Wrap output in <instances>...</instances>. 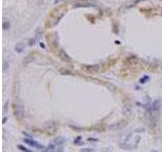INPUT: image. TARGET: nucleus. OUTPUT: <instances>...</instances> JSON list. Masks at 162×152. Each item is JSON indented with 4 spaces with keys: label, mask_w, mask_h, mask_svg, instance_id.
<instances>
[{
    "label": "nucleus",
    "mask_w": 162,
    "mask_h": 152,
    "mask_svg": "<svg viewBox=\"0 0 162 152\" xmlns=\"http://www.w3.org/2000/svg\"><path fill=\"white\" fill-rule=\"evenodd\" d=\"M61 1H63V0H55V3H59V2H61Z\"/></svg>",
    "instance_id": "22"
},
{
    "label": "nucleus",
    "mask_w": 162,
    "mask_h": 152,
    "mask_svg": "<svg viewBox=\"0 0 162 152\" xmlns=\"http://www.w3.org/2000/svg\"><path fill=\"white\" fill-rule=\"evenodd\" d=\"M74 144L76 145H83V142H82V137H77L75 140H74Z\"/></svg>",
    "instance_id": "13"
},
{
    "label": "nucleus",
    "mask_w": 162,
    "mask_h": 152,
    "mask_svg": "<svg viewBox=\"0 0 162 152\" xmlns=\"http://www.w3.org/2000/svg\"><path fill=\"white\" fill-rule=\"evenodd\" d=\"M24 48H25V45H24V43L20 42V43H17V44L15 45V47H14V50H15V52H17V53H21V52L24 50Z\"/></svg>",
    "instance_id": "8"
},
{
    "label": "nucleus",
    "mask_w": 162,
    "mask_h": 152,
    "mask_svg": "<svg viewBox=\"0 0 162 152\" xmlns=\"http://www.w3.org/2000/svg\"><path fill=\"white\" fill-rule=\"evenodd\" d=\"M135 132H138V130H136ZM139 132H144V129H139Z\"/></svg>",
    "instance_id": "21"
},
{
    "label": "nucleus",
    "mask_w": 162,
    "mask_h": 152,
    "mask_svg": "<svg viewBox=\"0 0 162 152\" xmlns=\"http://www.w3.org/2000/svg\"><path fill=\"white\" fill-rule=\"evenodd\" d=\"M150 152H158V150H151Z\"/></svg>",
    "instance_id": "24"
},
{
    "label": "nucleus",
    "mask_w": 162,
    "mask_h": 152,
    "mask_svg": "<svg viewBox=\"0 0 162 152\" xmlns=\"http://www.w3.org/2000/svg\"><path fill=\"white\" fill-rule=\"evenodd\" d=\"M123 112H124L126 116H130V115L132 113V109H131V107H130L129 105H125V106L123 107Z\"/></svg>",
    "instance_id": "11"
},
{
    "label": "nucleus",
    "mask_w": 162,
    "mask_h": 152,
    "mask_svg": "<svg viewBox=\"0 0 162 152\" xmlns=\"http://www.w3.org/2000/svg\"><path fill=\"white\" fill-rule=\"evenodd\" d=\"M92 6H94V4L90 3V2H88L86 0H83V1H80V2H76V3L73 4V7H75V8H79V7H92Z\"/></svg>",
    "instance_id": "5"
},
{
    "label": "nucleus",
    "mask_w": 162,
    "mask_h": 152,
    "mask_svg": "<svg viewBox=\"0 0 162 152\" xmlns=\"http://www.w3.org/2000/svg\"><path fill=\"white\" fill-rule=\"evenodd\" d=\"M81 152H94V150L92 148H82Z\"/></svg>",
    "instance_id": "17"
},
{
    "label": "nucleus",
    "mask_w": 162,
    "mask_h": 152,
    "mask_svg": "<svg viewBox=\"0 0 162 152\" xmlns=\"http://www.w3.org/2000/svg\"><path fill=\"white\" fill-rule=\"evenodd\" d=\"M13 109H14V116L18 119H20L22 116H23V112H24V109H23V106L20 104V103H14V106H13Z\"/></svg>",
    "instance_id": "3"
},
{
    "label": "nucleus",
    "mask_w": 162,
    "mask_h": 152,
    "mask_svg": "<svg viewBox=\"0 0 162 152\" xmlns=\"http://www.w3.org/2000/svg\"><path fill=\"white\" fill-rule=\"evenodd\" d=\"M63 151V148L61 145H56L55 143L54 144H50L46 147V150L44 152H62Z\"/></svg>",
    "instance_id": "4"
},
{
    "label": "nucleus",
    "mask_w": 162,
    "mask_h": 152,
    "mask_svg": "<svg viewBox=\"0 0 162 152\" xmlns=\"http://www.w3.org/2000/svg\"><path fill=\"white\" fill-rule=\"evenodd\" d=\"M6 120H7L6 118H4V119H3V124H5V123H6Z\"/></svg>",
    "instance_id": "23"
},
{
    "label": "nucleus",
    "mask_w": 162,
    "mask_h": 152,
    "mask_svg": "<svg viewBox=\"0 0 162 152\" xmlns=\"http://www.w3.org/2000/svg\"><path fill=\"white\" fill-rule=\"evenodd\" d=\"M9 26H10V23H9V21L7 22V21H3V29L4 30H6V29H8L9 28Z\"/></svg>",
    "instance_id": "15"
},
{
    "label": "nucleus",
    "mask_w": 162,
    "mask_h": 152,
    "mask_svg": "<svg viewBox=\"0 0 162 152\" xmlns=\"http://www.w3.org/2000/svg\"><path fill=\"white\" fill-rule=\"evenodd\" d=\"M59 57L61 58V60H63V61L66 62V63H69V62L72 61L71 58L68 56V54H67L64 50H60V51H59Z\"/></svg>",
    "instance_id": "6"
},
{
    "label": "nucleus",
    "mask_w": 162,
    "mask_h": 152,
    "mask_svg": "<svg viewBox=\"0 0 162 152\" xmlns=\"http://www.w3.org/2000/svg\"><path fill=\"white\" fill-rule=\"evenodd\" d=\"M34 44H35V37L30 39V40H29V46H32V45H34Z\"/></svg>",
    "instance_id": "18"
},
{
    "label": "nucleus",
    "mask_w": 162,
    "mask_h": 152,
    "mask_svg": "<svg viewBox=\"0 0 162 152\" xmlns=\"http://www.w3.org/2000/svg\"><path fill=\"white\" fill-rule=\"evenodd\" d=\"M23 142H24V143H26V144H27V145H29V146H32V147H34V148L38 149V150H42V151H45V150H46V146H44L43 144H39L38 142L34 141L33 139L25 138V139H23Z\"/></svg>",
    "instance_id": "1"
},
{
    "label": "nucleus",
    "mask_w": 162,
    "mask_h": 152,
    "mask_svg": "<svg viewBox=\"0 0 162 152\" xmlns=\"http://www.w3.org/2000/svg\"><path fill=\"white\" fill-rule=\"evenodd\" d=\"M17 148H18L20 151H22V152H33L32 150H29L28 148H26V147H24L23 145H20V144L17 145Z\"/></svg>",
    "instance_id": "12"
},
{
    "label": "nucleus",
    "mask_w": 162,
    "mask_h": 152,
    "mask_svg": "<svg viewBox=\"0 0 162 152\" xmlns=\"http://www.w3.org/2000/svg\"><path fill=\"white\" fill-rule=\"evenodd\" d=\"M150 78H149V76H143L141 79H140V83L141 84H144V83H146V82H148V80H149Z\"/></svg>",
    "instance_id": "14"
},
{
    "label": "nucleus",
    "mask_w": 162,
    "mask_h": 152,
    "mask_svg": "<svg viewBox=\"0 0 162 152\" xmlns=\"http://www.w3.org/2000/svg\"><path fill=\"white\" fill-rule=\"evenodd\" d=\"M89 141H97V139H93V138H88V142Z\"/></svg>",
    "instance_id": "20"
},
{
    "label": "nucleus",
    "mask_w": 162,
    "mask_h": 152,
    "mask_svg": "<svg viewBox=\"0 0 162 152\" xmlns=\"http://www.w3.org/2000/svg\"><path fill=\"white\" fill-rule=\"evenodd\" d=\"M65 142H66V139H65L64 137H61V136L56 137V138L54 139V143H55L56 145H63Z\"/></svg>",
    "instance_id": "9"
},
{
    "label": "nucleus",
    "mask_w": 162,
    "mask_h": 152,
    "mask_svg": "<svg viewBox=\"0 0 162 152\" xmlns=\"http://www.w3.org/2000/svg\"><path fill=\"white\" fill-rule=\"evenodd\" d=\"M85 70L89 73H96L99 70L98 65H89V66H85Z\"/></svg>",
    "instance_id": "7"
},
{
    "label": "nucleus",
    "mask_w": 162,
    "mask_h": 152,
    "mask_svg": "<svg viewBox=\"0 0 162 152\" xmlns=\"http://www.w3.org/2000/svg\"><path fill=\"white\" fill-rule=\"evenodd\" d=\"M62 74H66V75H69V74H72V72L71 71H69V70H67V69H61V71H60Z\"/></svg>",
    "instance_id": "16"
},
{
    "label": "nucleus",
    "mask_w": 162,
    "mask_h": 152,
    "mask_svg": "<svg viewBox=\"0 0 162 152\" xmlns=\"http://www.w3.org/2000/svg\"><path fill=\"white\" fill-rule=\"evenodd\" d=\"M22 134H23L24 136H26L27 138H29V139H32V136H30V135H28L27 133H25V132H22Z\"/></svg>",
    "instance_id": "19"
},
{
    "label": "nucleus",
    "mask_w": 162,
    "mask_h": 152,
    "mask_svg": "<svg viewBox=\"0 0 162 152\" xmlns=\"http://www.w3.org/2000/svg\"><path fill=\"white\" fill-rule=\"evenodd\" d=\"M128 125V122L127 121H119V122H116L112 125L109 126V130L110 131H119L124 128H126Z\"/></svg>",
    "instance_id": "2"
},
{
    "label": "nucleus",
    "mask_w": 162,
    "mask_h": 152,
    "mask_svg": "<svg viewBox=\"0 0 162 152\" xmlns=\"http://www.w3.org/2000/svg\"><path fill=\"white\" fill-rule=\"evenodd\" d=\"M33 59H34V58H33L32 55H27L26 57H24L22 63H23V65H28L29 63H31V62L33 61Z\"/></svg>",
    "instance_id": "10"
}]
</instances>
